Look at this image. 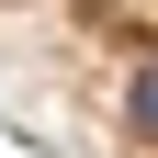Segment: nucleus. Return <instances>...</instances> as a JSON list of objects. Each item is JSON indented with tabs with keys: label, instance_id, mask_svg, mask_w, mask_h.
Masks as SVG:
<instances>
[{
	"label": "nucleus",
	"instance_id": "obj_1",
	"mask_svg": "<svg viewBox=\"0 0 158 158\" xmlns=\"http://www.w3.org/2000/svg\"><path fill=\"white\" fill-rule=\"evenodd\" d=\"M124 124L158 135V56H135V90H124Z\"/></svg>",
	"mask_w": 158,
	"mask_h": 158
}]
</instances>
